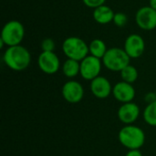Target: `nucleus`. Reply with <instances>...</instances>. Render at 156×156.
<instances>
[{
  "mask_svg": "<svg viewBox=\"0 0 156 156\" xmlns=\"http://www.w3.org/2000/svg\"><path fill=\"white\" fill-rule=\"evenodd\" d=\"M3 60L10 69L22 71L30 65L31 55L25 47L17 45L6 48L3 55Z\"/></svg>",
  "mask_w": 156,
  "mask_h": 156,
  "instance_id": "1",
  "label": "nucleus"
},
{
  "mask_svg": "<svg viewBox=\"0 0 156 156\" xmlns=\"http://www.w3.org/2000/svg\"><path fill=\"white\" fill-rule=\"evenodd\" d=\"M118 138L122 145L129 150H139L145 142L144 132L133 124L124 126L119 132Z\"/></svg>",
  "mask_w": 156,
  "mask_h": 156,
  "instance_id": "2",
  "label": "nucleus"
},
{
  "mask_svg": "<svg viewBox=\"0 0 156 156\" xmlns=\"http://www.w3.org/2000/svg\"><path fill=\"white\" fill-rule=\"evenodd\" d=\"M62 51L68 58L80 62L90 53L88 44L78 37H67L62 43Z\"/></svg>",
  "mask_w": 156,
  "mask_h": 156,
  "instance_id": "3",
  "label": "nucleus"
},
{
  "mask_svg": "<svg viewBox=\"0 0 156 156\" xmlns=\"http://www.w3.org/2000/svg\"><path fill=\"white\" fill-rule=\"evenodd\" d=\"M25 37V28L21 22L10 20L5 24L1 31L0 40L7 47L20 45Z\"/></svg>",
  "mask_w": 156,
  "mask_h": 156,
  "instance_id": "4",
  "label": "nucleus"
},
{
  "mask_svg": "<svg viewBox=\"0 0 156 156\" xmlns=\"http://www.w3.org/2000/svg\"><path fill=\"white\" fill-rule=\"evenodd\" d=\"M131 58L123 48H111L107 50L102 58V64L106 69L112 71H122L130 64Z\"/></svg>",
  "mask_w": 156,
  "mask_h": 156,
  "instance_id": "5",
  "label": "nucleus"
},
{
  "mask_svg": "<svg viewBox=\"0 0 156 156\" xmlns=\"http://www.w3.org/2000/svg\"><path fill=\"white\" fill-rule=\"evenodd\" d=\"M101 70V58L91 55L87 56L80 61V76L86 80H93L100 76Z\"/></svg>",
  "mask_w": 156,
  "mask_h": 156,
  "instance_id": "6",
  "label": "nucleus"
},
{
  "mask_svg": "<svg viewBox=\"0 0 156 156\" xmlns=\"http://www.w3.org/2000/svg\"><path fill=\"white\" fill-rule=\"evenodd\" d=\"M135 22L143 30L150 31L156 28V10L148 6L141 7L135 15Z\"/></svg>",
  "mask_w": 156,
  "mask_h": 156,
  "instance_id": "7",
  "label": "nucleus"
},
{
  "mask_svg": "<svg viewBox=\"0 0 156 156\" xmlns=\"http://www.w3.org/2000/svg\"><path fill=\"white\" fill-rule=\"evenodd\" d=\"M37 64L41 71L51 75L58 72L60 67V61L57 54L53 52L42 51L38 56Z\"/></svg>",
  "mask_w": 156,
  "mask_h": 156,
  "instance_id": "8",
  "label": "nucleus"
},
{
  "mask_svg": "<svg viewBox=\"0 0 156 156\" xmlns=\"http://www.w3.org/2000/svg\"><path fill=\"white\" fill-rule=\"evenodd\" d=\"M61 93L64 100L68 102L78 103L83 99L84 89L79 81L69 80L63 85Z\"/></svg>",
  "mask_w": 156,
  "mask_h": 156,
  "instance_id": "9",
  "label": "nucleus"
},
{
  "mask_svg": "<svg viewBox=\"0 0 156 156\" xmlns=\"http://www.w3.org/2000/svg\"><path fill=\"white\" fill-rule=\"evenodd\" d=\"M123 49L131 58H138L145 50V42L138 34H132L125 39Z\"/></svg>",
  "mask_w": 156,
  "mask_h": 156,
  "instance_id": "10",
  "label": "nucleus"
},
{
  "mask_svg": "<svg viewBox=\"0 0 156 156\" xmlns=\"http://www.w3.org/2000/svg\"><path fill=\"white\" fill-rule=\"evenodd\" d=\"M118 118L119 120L126 124L130 125L133 124L137 121L140 115V108L134 102H127L123 103L118 110Z\"/></svg>",
  "mask_w": 156,
  "mask_h": 156,
  "instance_id": "11",
  "label": "nucleus"
},
{
  "mask_svg": "<svg viewBox=\"0 0 156 156\" xmlns=\"http://www.w3.org/2000/svg\"><path fill=\"white\" fill-rule=\"evenodd\" d=\"M112 95L120 102H132L135 97V90L132 84L125 81H120L113 86Z\"/></svg>",
  "mask_w": 156,
  "mask_h": 156,
  "instance_id": "12",
  "label": "nucleus"
},
{
  "mask_svg": "<svg viewBox=\"0 0 156 156\" xmlns=\"http://www.w3.org/2000/svg\"><path fill=\"white\" fill-rule=\"evenodd\" d=\"M112 88L108 79L99 76L90 82V91L98 99H106L112 93Z\"/></svg>",
  "mask_w": 156,
  "mask_h": 156,
  "instance_id": "13",
  "label": "nucleus"
},
{
  "mask_svg": "<svg viewBox=\"0 0 156 156\" xmlns=\"http://www.w3.org/2000/svg\"><path fill=\"white\" fill-rule=\"evenodd\" d=\"M115 13L112 9L108 5H101L94 9L93 11V18L94 20L101 25H107L113 21Z\"/></svg>",
  "mask_w": 156,
  "mask_h": 156,
  "instance_id": "14",
  "label": "nucleus"
},
{
  "mask_svg": "<svg viewBox=\"0 0 156 156\" xmlns=\"http://www.w3.org/2000/svg\"><path fill=\"white\" fill-rule=\"evenodd\" d=\"M62 72L69 79L77 77L80 73V62L68 58L62 65Z\"/></svg>",
  "mask_w": 156,
  "mask_h": 156,
  "instance_id": "15",
  "label": "nucleus"
},
{
  "mask_svg": "<svg viewBox=\"0 0 156 156\" xmlns=\"http://www.w3.org/2000/svg\"><path fill=\"white\" fill-rule=\"evenodd\" d=\"M89 49H90V54L91 56L96 57L101 59L103 58L104 55L106 54L108 50L105 42L100 38L93 39L89 45Z\"/></svg>",
  "mask_w": 156,
  "mask_h": 156,
  "instance_id": "16",
  "label": "nucleus"
},
{
  "mask_svg": "<svg viewBox=\"0 0 156 156\" xmlns=\"http://www.w3.org/2000/svg\"><path fill=\"white\" fill-rule=\"evenodd\" d=\"M139 73L137 69L133 66V65H128L126 66L122 71H121V78L122 80V81H125L127 83L133 84V82H135L138 79Z\"/></svg>",
  "mask_w": 156,
  "mask_h": 156,
  "instance_id": "17",
  "label": "nucleus"
},
{
  "mask_svg": "<svg viewBox=\"0 0 156 156\" xmlns=\"http://www.w3.org/2000/svg\"><path fill=\"white\" fill-rule=\"evenodd\" d=\"M143 117L147 124L156 127V101L146 106L143 112Z\"/></svg>",
  "mask_w": 156,
  "mask_h": 156,
  "instance_id": "18",
  "label": "nucleus"
},
{
  "mask_svg": "<svg viewBox=\"0 0 156 156\" xmlns=\"http://www.w3.org/2000/svg\"><path fill=\"white\" fill-rule=\"evenodd\" d=\"M112 22L114 23L115 26H117L119 27H124L127 24L128 17H127V16L124 13L118 12V13H115Z\"/></svg>",
  "mask_w": 156,
  "mask_h": 156,
  "instance_id": "19",
  "label": "nucleus"
},
{
  "mask_svg": "<svg viewBox=\"0 0 156 156\" xmlns=\"http://www.w3.org/2000/svg\"><path fill=\"white\" fill-rule=\"evenodd\" d=\"M56 45L55 42L52 38H45L41 42V49L42 51H47V52H53L55 50Z\"/></svg>",
  "mask_w": 156,
  "mask_h": 156,
  "instance_id": "20",
  "label": "nucleus"
},
{
  "mask_svg": "<svg viewBox=\"0 0 156 156\" xmlns=\"http://www.w3.org/2000/svg\"><path fill=\"white\" fill-rule=\"evenodd\" d=\"M83 4L90 8H97L105 4L106 0H82Z\"/></svg>",
  "mask_w": 156,
  "mask_h": 156,
  "instance_id": "21",
  "label": "nucleus"
},
{
  "mask_svg": "<svg viewBox=\"0 0 156 156\" xmlns=\"http://www.w3.org/2000/svg\"><path fill=\"white\" fill-rule=\"evenodd\" d=\"M144 100H145V101H146L148 104H150V103H152V102L155 101H156L155 92H154H154H149V93H147V94L145 95V97H144Z\"/></svg>",
  "mask_w": 156,
  "mask_h": 156,
  "instance_id": "22",
  "label": "nucleus"
},
{
  "mask_svg": "<svg viewBox=\"0 0 156 156\" xmlns=\"http://www.w3.org/2000/svg\"><path fill=\"white\" fill-rule=\"evenodd\" d=\"M125 156H143L140 150H129Z\"/></svg>",
  "mask_w": 156,
  "mask_h": 156,
  "instance_id": "23",
  "label": "nucleus"
},
{
  "mask_svg": "<svg viewBox=\"0 0 156 156\" xmlns=\"http://www.w3.org/2000/svg\"><path fill=\"white\" fill-rule=\"evenodd\" d=\"M149 5L156 10V0H149Z\"/></svg>",
  "mask_w": 156,
  "mask_h": 156,
  "instance_id": "24",
  "label": "nucleus"
},
{
  "mask_svg": "<svg viewBox=\"0 0 156 156\" xmlns=\"http://www.w3.org/2000/svg\"><path fill=\"white\" fill-rule=\"evenodd\" d=\"M155 94H156V90H155Z\"/></svg>",
  "mask_w": 156,
  "mask_h": 156,
  "instance_id": "25",
  "label": "nucleus"
}]
</instances>
